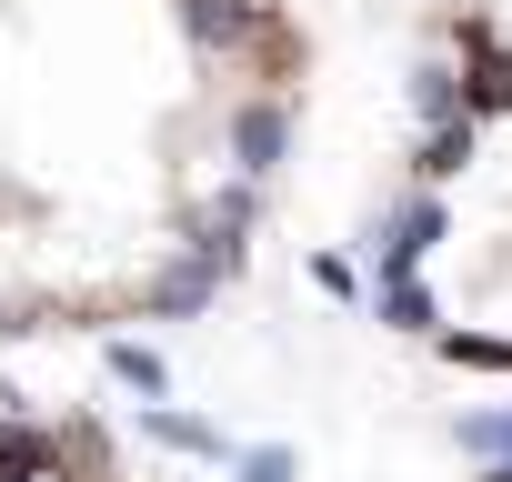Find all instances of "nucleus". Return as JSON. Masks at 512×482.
I'll return each mask as SVG.
<instances>
[{
	"instance_id": "423d86ee",
	"label": "nucleus",
	"mask_w": 512,
	"mask_h": 482,
	"mask_svg": "<svg viewBox=\"0 0 512 482\" xmlns=\"http://www.w3.org/2000/svg\"><path fill=\"white\" fill-rule=\"evenodd\" d=\"M472 131H482V121H432V131H422V161H412V171H422V181H452V171L472 161Z\"/></svg>"
},
{
	"instance_id": "f257e3e1",
	"label": "nucleus",
	"mask_w": 512,
	"mask_h": 482,
	"mask_svg": "<svg viewBox=\"0 0 512 482\" xmlns=\"http://www.w3.org/2000/svg\"><path fill=\"white\" fill-rule=\"evenodd\" d=\"M181 41L211 61H241L272 41V0H181Z\"/></svg>"
},
{
	"instance_id": "ddd939ff",
	"label": "nucleus",
	"mask_w": 512,
	"mask_h": 482,
	"mask_svg": "<svg viewBox=\"0 0 512 482\" xmlns=\"http://www.w3.org/2000/svg\"><path fill=\"white\" fill-rule=\"evenodd\" d=\"M312 282H322V292H332V302H352V292H362V272H352V262H342V252H312Z\"/></svg>"
},
{
	"instance_id": "1a4fd4ad",
	"label": "nucleus",
	"mask_w": 512,
	"mask_h": 482,
	"mask_svg": "<svg viewBox=\"0 0 512 482\" xmlns=\"http://www.w3.org/2000/svg\"><path fill=\"white\" fill-rule=\"evenodd\" d=\"M111 372H121V382H131V392H151V402H161V392H171V362H161V352H151V342H111Z\"/></svg>"
},
{
	"instance_id": "9b49d317",
	"label": "nucleus",
	"mask_w": 512,
	"mask_h": 482,
	"mask_svg": "<svg viewBox=\"0 0 512 482\" xmlns=\"http://www.w3.org/2000/svg\"><path fill=\"white\" fill-rule=\"evenodd\" d=\"M442 352L472 362V372H512V342H492V332H442Z\"/></svg>"
},
{
	"instance_id": "f8f14e48",
	"label": "nucleus",
	"mask_w": 512,
	"mask_h": 482,
	"mask_svg": "<svg viewBox=\"0 0 512 482\" xmlns=\"http://www.w3.org/2000/svg\"><path fill=\"white\" fill-rule=\"evenodd\" d=\"M302 462H292V442H262V452H241V482H292Z\"/></svg>"
},
{
	"instance_id": "6e6552de",
	"label": "nucleus",
	"mask_w": 512,
	"mask_h": 482,
	"mask_svg": "<svg viewBox=\"0 0 512 482\" xmlns=\"http://www.w3.org/2000/svg\"><path fill=\"white\" fill-rule=\"evenodd\" d=\"M141 422H151V442H171V452H201V462H221V452H231V442H221L211 422H191V412H161V402H151Z\"/></svg>"
},
{
	"instance_id": "9d476101",
	"label": "nucleus",
	"mask_w": 512,
	"mask_h": 482,
	"mask_svg": "<svg viewBox=\"0 0 512 482\" xmlns=\"http://www.w3.org/2000/svg\"><path fill=\"white\" fill-rule=\"evenodd\" d=\"M382 322L392 332H432V292L422 282H382Z\"/></svg>"
},
{
	"instance_id": "7ed1b4c3",
	"label": "nucleus",
	"mask_w": 512,
	"mask_h": 482,
	"mask_svg": "<svg viewBox=\"0 0 512 482\" xmlns=\"http://www.w3.org/2000/svg\"><path fill=\"white\" fill-rule=\"evenodd\" d=\"M462 51H472V71H462V121L512 111V51L492 41V21H462Z\"/></svg>"
},
{
	"instance_id": "f03ea898",
	"label": "nucleus",
	"mask_w": 512,
	"mask_h": 482,
	"mask_svg": "<svg viewBox=\"0 0 512 482\" xmlns=\"http://www.w3.org/2000/svg\"><path fill=\"white\" fill-rule=\"evenodd\" d=\"M282 151H292V111H282L272 91H251V101L231 111V161H241V181H272Z\"/></svg>"
},
{
	"instance_id": "20e7f679",
	"label": "nucleus",
	"mask_w": 512,
	"mask_h": 482,
	"mask_svg": "<svg viewBox=\"0 0 512 482\" xmlns=\"http://www.w3.org/2000/svg\"><path fill=\"white\" fill-rule=\"evenodd\" d=\"M432 241H442V201L422 191V201H402V211H392V231H382V282H412Z\"/></svg>"
},
{
	"instance_id": "0eeeda50",
	"label": "nucleus",
	"mask_w": 512,
	"mask_h": 482,
	"mask_svg": "<svg viewBox=\"0 0 512 482\" xmlns=\"http://www.w3.org/2000/svg\"><path fill=\"white\" fill-rule=\"evenodd\" d=\"M412 111H422V121H462V71H452V61H422V71H412Z\"/></svg>"
},
{
	"instance_id": "39448f33",
	"label": "nucleus",
	"mask_w": 512,
	"mask_h": 482,
	"mask_svg": "<svg viewBox=\"0 0 512 482\" xmlns=\"http://www.w3.org/2000/svg\"><path fill=\"white\" fill-rule=\"evenodd\" d=\"M211 282H221V262L181 241V262H171V272L151 282V312H201V302H211Z\"/></svg>"
}]
</instances>
